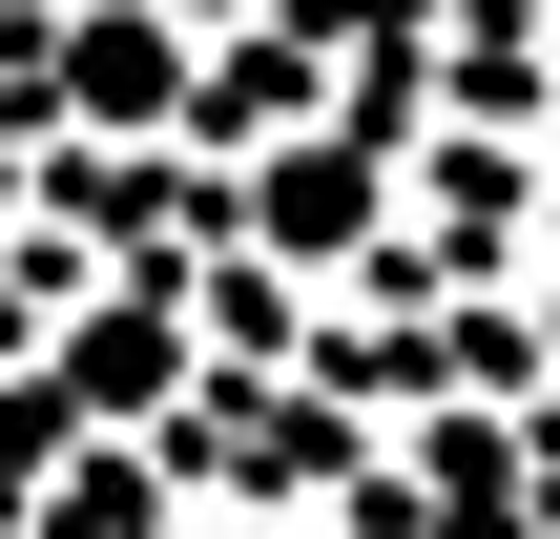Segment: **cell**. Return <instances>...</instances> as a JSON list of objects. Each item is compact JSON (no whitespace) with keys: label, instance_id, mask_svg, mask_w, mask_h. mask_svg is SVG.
Wrapping results in <instances>:
<instances>
[{"label":"cell","instance_id":"1","mask_svg":"<svg viewBox=\"0 0 560 539\" xmlns=\"http://www.w3.org/2000/svg\"><path fill=\"white\" fill-rule=\"evenodd\" d=\"M166 104H187V21H166V0H62V125L125 145V125H166Z\"/></svg>","mask_w":560,"mask_h":539},{"label":"cell","instance_id":"3","mask_svg":"<svg viewBox=\"0 0 560 539\" xmlns=\"http://www.w3.org/2000/svg\"><path fill=\"white\" fill-rule=\"evenodd\" d=\"M312 21H416V0H312Z\"/></svg>","mask_w":560,"mask_h":539},{"label":"cell","instance_id":"2","mask_svg":"<svg viewBox=\"0 0 560 539\" xmlns=\"http://www.w3.org/2000/svg\"><path fill=\"white\" fill-rule=\"evenodd\" d=\"M312 145H332V125H312ZM374 208H395V166H374V145H332V166H270V249H353Z\"/></svg>","mask_w":560,"mask_h":539},{"label":"cell","instance_id":"4","mask_svg":"<svg viewBox=\"0 0 560 539\" xmlns=\"http://www.w3.org/2000/svg\"><path fill=\"white\" fill-rule=\"evenodd\" d=\"M42 21H62V0H0V42H42Z\"/></svg>","mask_w":560,"mask_h":539},{"label":"cell","instance_id":"5","mask_svg":"<svg viewBox=\"0 0 560 539\" xmlns=\"http://www.w3.org/2000/svg\"><path fill=\"white\" fill-rule=\"evenodd\" d=\"M520 374H560V332H520Z\"/></svg>","mask_w":560,"mask_h":539}]
</instances>
